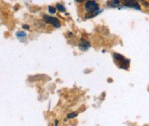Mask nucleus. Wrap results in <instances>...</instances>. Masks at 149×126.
<instances>
[{
	"mask_svg": "<svg viewBox=\"0 0 149 126\" xmlns=\"http://www.w3.org/2000/svg\"><path fill=\"white\" fill-rule=\"evenodd\" d=\"M87 11L86 18L89 19L93 17L100 13V7L98 3L95 1H88L85 5Z\"/></svg>",
	"mask_w": 149,
	"mask_h": 126,
	"instance_id": "f257e3e1",
	"label": "nucleus"
},
{
	"mask_svg": "<svg viewBox=\"0 0 149 126\" xmlns=\"http://www.w3.org/2000/svg\"><path fill=\"white\" fill-rule=\"evenodd\" d=\"M113 59L116 63H118L117 65L120 68L127 69L130 65V61L124 58L120 54L114 53L113 55Z\"/></svg>",
	"mask_w": 149,
	"mask_h": 126,
	"instance_id": "f03ea898",
	"label": "nucleus"
},
{
	"mask_svg": "<svg viewBox=\"0 0 149 126\" xmlns=\"http://www.w3.org/2000/svg\"><path fill=\"white\" fill-rule=\"evenodd\" d=\"M43 19L46 22L52 24L55 27L59 28L61 27L60 21L55 17L50 16H48L47 15H44L43 16Z\"/></svg>",
	"mask_w": 149,
	"mask_h": 126,
	"instance_id": "7ed1b4c3",
	"label": "nucleus"
},
{
	"mask_svg": "<svg viewBox=\"0 0 149 126\" xmlns=\"http://www.w3.org/2000/svg\"><path fill=\"white\" fill-rule=\"evenodd\" d=\"M121 2L125 6L133 8L136 10H140V6L136 0H121Z\"/></svg>",
	"mask_w": 149,
	"mask_h": 126,
	"instance_id": "20e7f679",
	"label": "nucleus"
},
{
	"mask_svg": "<svg viewBox=\"0 0 149 126\" xmlns=\"http://www.w3.org/2000/svg\"><path fill=\"white\" fill-rule=\"evenodd\" d=\"M90 47H91V45L88 41L84 39H81V42L79 45V48L81 49V50L83 52L87 51Z\"/></svg>",
	"mask_w": 149,
	"mask_h": 126,
	"instance_id": "39448f33",
	"label": "nucleus"
},
{
	"mask_svg": "<svg viewBox=\"0 0 149 126\" xmlns=\"http://www.w3.org/2000/svg\"><path fill=\"white\" fill-rule=\"evenodd\" d=\"M120 1L119 0H112L110 2V5L112 7H117L119 5Z\"/></svg>",
	"mask_w": 149,
	"mask_h": 126,
	"instance_id": "423d86ee",
	"label": "nucleus"
},
{
	"mask_svg": "<svg viewBox=\"0 0 149 126\" xmlns=\"http://www.w3.org/2000/svg\"><path fill=\"white\" fill-rule=\"evenodd\" d=\"M56 8L61 12H65V8L63 6V5H61V4L58 3L56 5Z\"/></svg>",
	"mask_w": 149,
	"mask_h": 126,
	"instance_id": "0eeeda50",
	"label": "nucleus"
},
{
	"mask_svg": "<svg viewBox=\"0 0 149 126\" xmlns=\"http://www.w3.org/2000/svg\"><path fill=\"white\" fill-rule=\"evenodd\" d=\"M16 36L19 38H24L26 36V33L24 31H19L16 33Z\"/></svg>",
	"mask_w": 149,
	"mask_h": 126,
	"instance_id": "6e6552de",
	"label": "nucleus"
},
{
	"mask_svg": "<svg viewBox=\"0 0 149 126\" xmlns=\"http://www.w3.org/2000/svg\"><path fill=\"white\" fill-rule=\"evenodd\" d=\"M48 8H49V11L50 13H52V14H53L56 13V9L54 7L51 6H49L48 7Z\"/></svg>",
	"mask_w": 149,
	"mask_h": 126,
	"instance_id": "1a4fd4ad",
	"label": "nucleus"
},
{
	"mask_svg": "<svg viewBox=\"0 0 149 126\" xmlns=\"http://www.w3.org/2000/svg\"><path fill=\"white\" fill-rule=\"evenodd\" d=\"M77 116V114L75 113H72L68 115V118H73Z\"/></svg>",
	"mask_w": 149,
	"mask_h": 126,
	"instance_id": "9d476101",
	"label": "nucleus"
},
{
	"mask_svg": "<svg viewBox=\"0 0 149 126\" xmlns=\"http://www.w3.org/2000/svg\"><path fill=\"white\" fill-rule=\"evenodd\" d=\"M22 28L24 29H26V30H29L30 27L29 26L27 25H24L22 26Z\"/></svg>",
	"mask_w": 149,
	"mask_h": 126,
	"instance_id": "9b49d317",
	"label": "nucleus"
},
{
	"mask_svg": "<svg viewBox=\"0 0 149 126\" xmlns=\"http://www.w3.org/2000/svg\"><path fill=\"white\" fill-rule=\"evenodd\" d=\"M77 2H82L83 1H84L85 0H75Z\"/></svg>",
	"mask_w": 149,
	"mask_h": 126,
	"instance_id": "f8f14e48",
	"label": "nucleus"
}]
</instances>
